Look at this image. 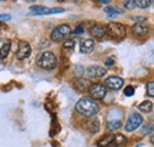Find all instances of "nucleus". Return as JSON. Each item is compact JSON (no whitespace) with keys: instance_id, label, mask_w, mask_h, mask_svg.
Wrapping results in <instances>:
<instances>
[{"instance_id":"nucleus-1","label":"nucleus","mask_w":154,"mask_h":147,"mask_svg":"<svg viewBox=\"0 0 154 147\" xmlns=\"http://www.w3.org/2000/svg\"><path fill=\"white\" fill-rule=\"evenodd\" d=\"M76 111L85 117H91V116H95L97 114L98 106L93 99L82 97L76 103Z\"/></svg>"},{"instance_id":"nucleus-2","label":"nucleus","mask_w":154,"mask_h":147,"mask_svg":"<svg viewBox=\"0 0 154 147\" xmlns=\"http://www.w3.org/2000/svg\"><path fill=\"white\" fill-rule=\"evenodd\" d=\"M37 65L44 70H52L57 65V58L54 52L45 51L37 57Z\"/></svg>"},{"instance_id":"nucleus-3","label":"nucleus","mask_w":154,"mask_h":147,"mask_svg":"<svg viewBox=\"0 0 154 147\" xmlns=\"http://www.w3.org/2000/svg\"><path fill=\"white\" fill-rule=\"evenodd\" d=\"M106 33L112 38L122 39V38L126 37L127 30H126V26L120 24V23H109L106 26Z\"/></svg>"},{"instance_id":"nucleus-4","label":"nucleus","mask_w":154,"mask_h":147,"mask_svg":"<svg viewBox=\"0 0 154 147\" xmlns=\"http://www.w3.org/2000/svg\"><path fill=\"white\" fill-rule=\"evenodd\" d=\"M70 33H71V27L68 24H62L54 29V31L51 32V39L55 42H59L63 40L65 37H68Z\"/></svg>"},{"instance_id":"nucleus-5","label":"nucleus","mask_w":154,"mask_h":147,"mask_svg":"<svg viewBox=\"0 0 154 147\" xmlns=\"http://www.w3.org/2000/svg\"><path fill=\"white\" fill-rule=\"evenodd\" d=\"M89 94L93 100H102L107 94V88L102 83H93L89 87Z\"/></svg>"},{"instance_id":"nucleus-6","label":"nucleus","mask_w":154,"mask_h":147,"mask_svg":"<svg viewBox=\"0 0 154 147\" xmlns=\"http://www.w3.org/2000/svg\"><path fill=\"white\" fill-rule=\"evenodd\" d=\"M141 124H142V116H141L140 114H137V113H133V114L128 117V121H127L125 128H126L127 132H133V130H135L137 127H140Z\"/></svg>"},{"instance_id":"nucleus-7","label":"nucleus","mask_w":154,"mask_h":147,"mask_svg":"<svg viewBox=\"0 0 154 147\" xmlns=\"http://www.w3.org/2000/svg\"><path fill=\"white\" fill-rule=\"evenodd\" d=\"M31 13L33 14H55V13H63L64 8L62 7H56V8H49L45 6H32Z\"/></svg>"},{"instance_id":"nucleus-8","label":"nucleus","mask_w":154,"mask_h":147,"mask_svg":"<svg viewBox=\"0 0 154 147\" xmlns=\"http://www.w3.org/2000/svg\"><path fill=\"white\" fill-rule=\"evenodd\" d=\"M31 55V46L26 40H20L18 44V50L16 52V56L18 59H25Z\"/></svg>"},{"instance_id":"nucleus-9","label":"nucleus","mask_w":154,"mask_h":147,"mask_svg":"<svg viewBox=\"0 0 154 147\" xmlns=\"http://www.w3.org/2000/svg\"><path fill=\"white\" fill-rule=\"evenodd\" d=\"M123 86V80L119 76H110L106 78L104 81V87H108L112 90H119Z\"/></svg>"},{"instance_id":"nucleus-10","label":"nucleus","mask_w":154,"mask_h":147,"mask_svg":"<svg viewBox=\"0 0 154 147\" xmlns=\"http://www.w3.org/2000/svg\"><path fill=\"white\" fill-rule=\"evenodd\" d=\"M94 48H95V42L90 38L82 39L79 43V51L82 54H90V52H93Z\"/></svg>"},{"instance_id":"nucleus-11","label":"nucleus","mask_w":154,"mask_h":147,"mask_svg":"<svg viewBox=\"0 0 154 147\" xmlns=\"http://www.w3.org/2000/svg\"><path fill=\"white\" fill-rule=\"evenodd\" d=\"M87 74L89 75V77L98 78V77H103V76L107 74V70H106L104 68H102V67L93 65V67H89V68H88Z\"/></svg>"},{"instance_id":"nucleus-12","label":"nucleus","mask_w":154,"mask_h":147,"mask_svg":"<svg viewBox=\"0 0 154 147\" xmlns=\"http://www.w3.org/2000/svg\"><path fill=\"white\" fill-rule=\"evenodd\" d=\"M89 33L94 38H102L106 35V26H103L102 24H94L89 29Z\"/></svg>"},{"instance_id":"nucleus-13","label":"nucleus","mask_w":154,"mask_h":147,"mask_svg":"<svg viewBox=\"0 0 154 147\" xmlns=\"http://www.w3.org/2000/svg\"><path fill=\"white\" fill-rule=\"evenodd\" d=\"M133 35L136 37H143L148 33V26L143 23H137L132 27Z\"/></svg>"},{"instance_id":"nucleus-14","label":"nucleus","mask_w":154,"mask_h":147,"mask_svg":"<svg viewBox=\"0 0 154 147\" xmlns=\"http://www.w3.org/2000/svg\"><path fill=\"white\" fill-rule=\"evenodd\" d=\"M126 145H127V138L123 136L122 134H115L109 147H125Z\"/></svg>"},{"instance_id":"nucleus-15","label":"nucleus","mask_w":154,"mask_h":147,"mask_svg":"<svg viewBox=\"0 0 154 147\" xmlns=\"http://www.w3.org/2000/svg\"><path fill=\"white\" fill-rule=\"evenodd\" d=\"M89 87H90V82L89 80L87 78H78L75 82V88L79 92H85V90H89Z\"/></svg>"},{"instance_id":"nucleus-16","label":"nucleus","mask_w":154,"mask_h":147,"mask_svg":"<svg viewBox=\"0 0 154 147\" xmlns=\"http://www.w3.org/2000/svg\"><path fill=\"white\" fill-rule=\"evenodd\" d=\"M87 125H85V127L90 132V133H93V134H95L98 132V129H100V121L97 120V119H91V120H89L88 122H85Z\"/></svg>"},{"instance_id":"nucleus-17","label":"nucleus","mask_w":154,"mask_h":147,"mask_svg":"<svg viewBox=\"0 0 154 147\" xmlns=\"http://www.w3.org/2000/svg\"><path fill=\"white\" fill-rule=\"evenodd\" d=\"M114 139V134H107L97 141V147H108Z\"/></svg>"},{"instance_id":"nucleus-18","label":"nucleus","mask_w":154,"mask_h":147,"mask_svg":"<svg viewBox=\"0 0 154 147\" xmlns=\"http://www.w3.org/2000/svg\"><path fill=\"white\" fill-rule=\"evenodd\" d=\"M10 50H11V40H6L0 48V59H5L8 56Z\"/></svg>"},{"instance_id":"nucleus-19","label":"nucleus","mask_w":154,"mask_h":147,"mask_svg":"<svg viewBox=\"0 0 154 147\" xmlns=\"http://www.w3.org/2000/svg\"><path fill=\"white\" fill-rule=\"evenodd\" d=\"M121 121L120 120H112V121H109L108 122V125H107V128L108 130H110V132H114V130H117V129L121 127Z\"/></svg>"},{"instance_id":"nucleus-20","label":"nucleus","mask_w":154,"mask_h":147,"mask_svg":"<svg viewBox=\"0 0 154 147\" xmlns=\"http://www.w3.org/2000/svg\"><path fill=\"white\" fill-rule=\"evenodd\" d=\"M153 108V103L151 101H143L141 105H139V109L143 113H148Z\"/></svg>"},{"instance_id":"nucleus-21","label":"nucleus","mask_w":154,"mask_h":147,"mask_svg":"<svg viewBox=\"0 0 154 147\" xmlns=\"http://www.w3.org/2000/svg\"><path fill=\"white\" fill-rule=\"evenodd\" d=\"M104 12H106L109 17H114L116 14H121V13H122V11L117 10L115 7H107V8H104Z\"/></svg>"},{"instance_id":"nucleus-22","label":"nucleus","mask_w":154,"mask_h":147,"mask_svg":"<svg viewBox=\"0 0 154 147\" xmlns=\"http://www.w3.org/2000/svg\"><path fill=\"white\" fill-rule=\"evenodd\" d=\"M154 130V125H151V124H145L142 127H141V133L142 134H151Z\"/></svg>"},{"instance_id":"nucleus-23","label":"nucleus","mask_w":154,"mask_h":147,"mask_svg":"<svg viewBox=\"0 0 154 147\" xmlns=\"http://www.w3.org/2000/svg\"><path fill=\"white\" fill-rule=\"evenodd\" d=\"M151 1L149 0H136L135 1V6H137V7H141V8H147V7H149L151 6Z\"/></svg>"},{"instance_id":"nucleus-24","label":"nucleus","mask_w":154,"mask_h":147,"mask_svg":"<svg viewBox=\"0 0 154 147\" xmlns=\"http://www.w3.org/2000/svg\"><path fill=\"white\" fill-rule=\"evenodd\" d=\"M63 48L66 50H72L75 48V40L74 39H66L63 44Z\"/></svg>"},{"instance_id":"nucleus-25","label":"nucleus","mask_w":154,"mask_h":147,"mask_svg":"<svg viewBox=\"0 0 154 147\" xmlns=\"http://www.w3.org/2000/svg\"><path fill=\"white\" fill-rule=\"evenodd\" d=\"M147 94H148V96L154 97V81H151L147 83Z\"/></svg>"},{"instance_id":"nucleus-26","label":"nucleus","mask_w":154,"mask_h":147,"mask_svg":"<svg viewBox=\"0 0 154 147\" xmlns=\"http://www.w3.org/2000/svg\"><path fill=\"white\" fill-rule=\"evenodd\" d=\"M134 92H135V89L132 86H128V87L125 88V95H126V96H133Z\"/></svg>"},{"instance_id":"nucleus-27","label":"nucleus","mask_w":154,"mask_h":147,"mask_svg":"<svg viewBox=\"0 0 154 147\" xmlns=\"http://www.w3.org/2000/svg\"><path fill=\"white\" fill-rule=\"evenodd\" d=\"M125 7H126V8H128V10L134 8V7H135V1H133V0L126 1V2H125Z\"/></svg>"},{"instance_id":"nucleus-28","label":"nucleus","mask_w":154,"mask_h":147,"mask_svg":"<svg viewBox=\"0 0 154 147\" xmlns=\"http://www.w3.org/2000/svg\"><path fill=\"white\" fill-rule=\"evenodd\" d=\"M83 31H84L83 26H82V25H78L76 29L72 31V33H74V35H79V33H83Z\"/></svg>"},{"instance_id":"nucleus-29","label":"nucleus","mask_w":154,"mask_h":147,"mask_svg":"<svg viewBox=\"0 0 154 147\" xmlns=\"http://www.w3.org/2000/svg\"><path fill=\"white\" fill-rule=\"evenodd\" d=\"M11 16L10 14H0V20H10Z\"/></svg>"},{"instance_id":"nucleus-30","label":"nucleus","mask_w":154,"mask_h":147,"mask_svg":"<svg viewBox=\"0 0 154 147\" xmlns=\"http://www.w3.org/2000/svg\"><path fill=\"white\" fill-rule=\"evenodd\" d=\"M113 64H114V61H113L112 58H108V59L106 61V65H108V67H109V65H113Z\"/></svg>"},{"instance_id":"nucleus-31","label":"nucleus","mask_w":154,"mask_h":147,"mask_svg":"<svg viewBox=\"0 0 154 147\" xmlns=\"http://www.w3.org/2000/svg\"><path fill=\"white\" fill-rule=\"evenodd\" d=\"M151 141L154 144V135H152V136H151Z\"/></svg>"}]
</instances>
